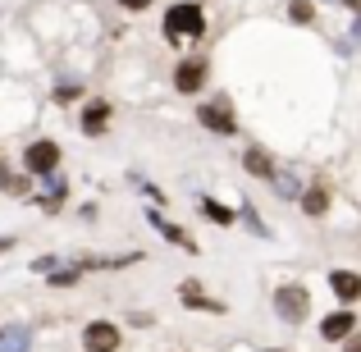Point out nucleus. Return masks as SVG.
<instances>
[{"label": "nucleus", "mask_w": 361, "mask_h": 352, "mask_svg": "<svg viewBox=\"0 0 361 352\" xmlns=\"http://www.w3.org/2000/svg\"><path fill=\"white\" fill-rule=\"evenodd\" d=\"M202 32H206V14H202V5H192V0H178V5H169V9H165V37H169L174 46L197 42Z\"/></svg>", "instance_id": "1"}, {"label": "nucleus", "mask_w": 361, "mask_h": 352, "mask_svg": "<svg viewBox=\"0 0 361 352\" xmlns=\"http://www.w3.org/2000/svg\"><path fill=\"white\" fill-rule=\"evenodd\" d=\"M307 307H311V298H307L302 284H283V289L274 293V311H279V320H288V325L307 320Z\"/></svg>", "instance_id": "2"}, {"label": "nucleus", "mask_w": 361, "mask_h": 352, "mask_svg": "<svg viewBox=\"0 0 361 352\" xmlns=\"http://www.w3.org/2000/svg\"><path fill=\"white\" fill-rule=\"evenodd\" d=\"M197 119H202V128H211V133H220V138H233L238 133V119H233V106L229 101H206L202 110H197Z\"/></svg>", "instance_id": "3"}, {"label": "nucleus", "mask_w": 361, "mask_h": 352, "mask_svg": "<svg viewBox=\"0 0 361 352\" xmlns=\"http://www.w3.org/2000/svg\"><path fill=\"white\" fill-rule=\"evenodd\" d=\"M55 165H60V147L55 142H32V147L23 151V169L27 174H55Z\"/></svg>", "instance_id": "4"}, {"label": "nucleus", "mask_w": 361, "mask_h": 352, "mask_svg": "<svg viewBox=\"0 0 361 352\" xmlns=\"http://www.w3.org/2000/svg\"><path fill=\"white\" fill-rule=\"evenodd\" d=\"M82 348H87V352H115L119 348V325H110V320H92V325L82 329Z\"/></svg>", "instance_id": "5"}, {"label": "nucleus", "mask_w": 361, "mask_h": 352, "mask_svg": "<svg viewBox=\"0 0 361 352\" xmlns=\"http://www.w3.org/2000/svg\"><path fill=\"white\" fill-rule=\"evenodd\" d=\"M206 73H211V64L202 60V55H192V60H178V69H174V87L178 92H197L206 83Z\"/></svg>", "instance_id": "6"}, {"label": "nucleus", "mask_w": 361, "mask_h": 352, "mask_svg": "<svg viewBox=\"0 0 361 352\" xmlns=\"http://www.w3.org/2000/svg\"><path fill=\"white\" fill-rule=\"evenodd\" d=\"M357 329V316L353 311H334V316L320 320V339H348Z\"/></svg>", "instance_id": "7"}, {"label": "nucleus", "mask_w": 361, "mask_h": 352, "mask_svg": "<svg viewBox=\"0 0 361 352\" xmlns=\"http://www.w3.org/2000/svg\"><path fill=\"white\" fill-rule=\"evenodd\" d=\"M106 128H110V106L106 101H92V106L82 110V133H87V138H101Z\"/></svg>", "instance_id": "8"}, {"label": "nucleus", "mask_w": 361, "mask_h": 352, "mask_svg": "<svg viewBox=\"0 0 361 352\" xmlns=\"http://www.w3.org/2000/svg\"><path fill=\"white\" fill-rule=\"evenodd\" d=\"M329 289L338 293V302H357V298H361V274H353V270H334V274H329Z\"/></svg>", "instance_id": "9"}, {"label": "nucleus", "mask_w": 361, "mask_h": 352, "mask_svg": "<svg viewBox=\"0 0 361 352\" xmlns=\"http://www.w3.org/2000/svg\"><path fill=\"white\" fill-rule=\"evenodd\" d=\"M302 211H307V215H325L329 211V188L325 183H311L307 193H302Z\"/></svg>", "instance_id": "10"}, {"label": "nucleus", "mask_w": 361, "mask_h": 352, "mask_svg": "<svg viewBox=\"0 0 361 352\" xmlns=\"http://www.w3.org/2000/svg\"><path fill=\"white\" fill-rule=\"evenodd\" d=\"M243 169H247V174H256V178H274V160L265 156L261 147H252V151L243 156Z\"/></svg>", "instance_id": "11"}, {"label": "nucleus", "mask_w": 361, "mask_h": 352, "mask_svg": "<svg viewBox=\"0 0 361 352\" xmlns=\"http://www.w3.org/2000/svg\"><path fill=\"white\" fill-rule=\"evenodd\" d=\"M178 298H183V302H188V307H197V311H224V302H211V298H206V293H202V289H197V284H192V279H188V284H183V289H178Z\"/></svg>", "instance_id": "12"}, {"label": "nucleus", "mask_w": 361, "mask_h": 352, "mask_svg": "<svg viewBox=\"0 0 361 352\" xmlns=\"http://www.w3.org/2000/svg\"><path fill=\"white\" fill-rule=\"evenodd\" d=\"M0 352H27V329L23 325L0 329Z\"/></svg>", "instance_id": "13"}, {"label": "nucleus", "mask_w": 361, "mask_h": 352, "mask_svg": "<svg viewBox=\"0 0 361 352\" xmlns=\"http://www.w3.org/2000/svg\"><path fill=\"white\" fill-rule=\"evenodd\" d=\"M151 220H156V229H160V233H165V238H169V243H178V247H188V252H192V247H197V243H192V238H188L183 229H174V224H169V220H160V215H151Z\"/></svg>", "instance_id": "14"}, {"label": "nucleus", "mask_w": 361, "mask_h": 352, "mask_svg": "<svg viewBox=\"0 0 361 352\" xmlns=\"http://www.w3.org/2000/svg\"><path fill=\"white\" fill-rule=\"evenodd\" d=\"M202 211L211 215V220H220V224H233V211H229V206H220V202H202Z\"/></svg>", "instance_id": "15"}, {"label": "nucleus", "mask_w": 361, "mask_h": 352, "mask_svg": "<svg viewBox=\"0 0 361 352\" xmlns=\"http://www.w3.org/2000/svg\"><path fill=\"white\" fill-rule=\"evenodd\" d=\"M288 14L298 18V23H311V18H316V9H311V0H293V5H288Z\"/></svg>", "instance_id": "16"}, {"label": "nucleus", "mask_w": 361, "mask_h": 352, "mask_svg": "<svg viewBox=\"0 0 361 352\" xmlns=\"http://www.w3.org/2000/svg\"><path fill=\"white\" fill-rule=\"evenodd\" d=\"M51 284H55V289H69V284H78V270H60V274H51Z\"/></svg>", "instance_id": "17"}, {"label": "nucleus", "mask_w": 361, "mask_h": 352, "mask_svg": "<svg viewBox=\"0 0 361 352\" xmlns=\"http://www.w3.org/2000/svg\"><path fill=\"white\" fill-rule=\"evenodd\" d=\"M78 92H82V87H78V83H73V87H69V83H64V87H60V92H55V97H60V101H73V97H78Z\"/></svg>", "instance_id": "18"}, {"label": "nucleus", "mask_w": 361, "mask_h": 352, "mask_svg": "<svg viewBox=\"0 0 361 352\" xmlns=\"http://www.w3.org/2000/svg\"><path fill=\"white\" fill-rule=\"evenodd\" d=\"M119 5H123V9H133V14H137V9H147L151 0H119Z\"/></svg>", "instance_id": "19"}, {"label": "nucleus", "mask_w": 361, "mask_h": 352, "mask_svg": "<svg viewBox=\"0 0 361 352\" xmlns=\"http://www.w3.org/2000/svg\"><path fill=\"white\" fill-rule=\"evenodd\" d=\"M348 352H361V334H357V339H348Z\"/></svg>", "instance_id": "20"}, {"label": "nucleus", "mask_w": 361, "mask_h": 352, "mask_svg": "<svg viewBox=\"0 0 361 352\" xmlns=\"http://www.w3.org/2000/svg\"><path fill=\"white\" fill-rule=\"evenodd\" d=\"M0 188H9V169L5 165H0Z\"/></svg>", "instance_id": "21"}, {"label": "nucleus", "mask_w": 361, "mask_h": 352, "mask_svg": "<svg viewBox=\"0 0 361 352\" xmlns=\"http://www.w3.org/2000/svg\"><path fill=\"white\" fill-rule=\"evenodd\" d=\"M348 5H353V9H357V14H361V0H348Z\"/></svg>", "instance_id": "22"}]
</instances>
